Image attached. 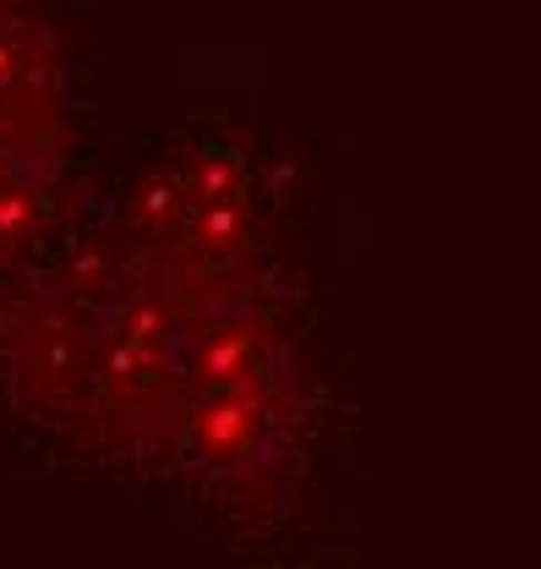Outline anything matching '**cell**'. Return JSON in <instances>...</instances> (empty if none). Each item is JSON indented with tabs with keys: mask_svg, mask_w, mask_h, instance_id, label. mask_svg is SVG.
Instances as JSON below:
<instances>
[{
	"mask_svg": "<svg viewBox=\"0 0 541 569\" xmlns=\"http://www.w3.org/2000/svg\"><path fill=\"white\" fill-rule=\"evenodd\" d=\"M258 427H263V417L252 400H241L236 389H213V400H203L187 422V443L208 466H236L258 443Z\"/></svg>",
	"mask_w": 541,
	"mask_h": 569,
	"instance_id": "cell-1",
	"label": "cell"
},
{
	"mask_svg": "<svg viewBox=\"0 0 541 569\" xmlns=\"http://www.w3.org/2000/svg\"><path fill=\"white\" fill-rule=\"evenodd\" d=\"M258 372H263V351H258V340L247 329H219V335H208L203 351H198V378L208 389H241Z\"/></svg>",
	"mask_w": 541,
	"mask_h": 569,
	"instance_id": "cell-2",
	"label": "cell"
},
{
	"mask_svg": "<svg viewBox=\"0 0 541 569\" xmlns=\"http://www.w3.org/2000/svg\"><path fill=\"white\" fill-rule=\"evenodd\" d=\"M247 241H252V209H247V198L192 209V247L203 252L208 263H230V258H241Z\"/></svg>",
	"mask_w": 541,
	"mask_h": 569,
	"instance_id": "cell-3",
	"label": "cell"
},
{
	"mask_svg": "<svg viewBox=\"0 0 541 569\" xmlns=\"http://www.w3.org/2000/svg\"><path fill=\"white\" fill-rule=\"evenodd\" d=\"M181 187H187V203H192V209L247 198V159L230 153V148H208V153L192 159V170L181 176Z\"/></svg>",
	"mask_w": 541,
	"mask_h": 569,
	"instance_id": "cell-4",
	"label": "cell"
},
{
	"mask_svg": "<svg viewBox=\"0 0 541 569\" xmlns=\"http://www.w3.org/2000/svg\"><path fill=\"white\" fill-rule=\"evenodd\" d=\"M44 219H50V203H44L39 187H28V181H0V258L28 252V247L39 241Z\"/></svg>",
	"mask_w": 541,
	"mask_h": 569,
	"instance_id": "cell-5",
	"label": "cell"
},
{
	"mask_svg": "<svg viewBox=\"0 0 541 569\" xmlns=\"http://www.w3.org/2000/svg\"><path fill=\"white\" fill-rule=\"evenodd\" d=\"M187 213H192V203H187V187L176 176H148L132 192V224L148 236H176Z\"/></svg>",
	"mask_w": 541,
	"mask_h": 569,
	"instance_id": "cell-6",
	"label": "cell"
},
{
	"mask_svg": "<svg viewBox=\"0 0 541 569\" xmlns=\"http://www.w3.org/2000/svg\"><path fill=\"white\" fill-rule=\"evenodd\" d=\"M159 367L148 361V351L142 346H121V351L104 361V389L116 395V400H153V395H164V383L153 378Z\"/></svg>",
	"mask_w": 541,
	"mask_h": 569,
	"instance_id": "cell-7",
	"label": "cell"
},
{
	"mask_svg": "<svg viewBox=\"0 0 541 569\" xmlns=\"http://www.w3.org/2000/svg\"><path fill=\"white\" fill-rule=\"evenodd\" d=\"M170 329H176V312H170L164 301H148V296H137L132 307L121 312V340H127V346H142V351H148L153 340H164Z\"/></svg>",
	"mask_w": 541,
	"mask_h": 569,
	"instance_id": "cell-8",
	"label": "cell"
},
{
	"mask_svg": "<svg viewBox=\"0 0 541 569\" xmlns=\"http://www.w3.org/2000/svg\"><path fill=\"white\" fill-rule=\"evenodd\" d=\"M17 71H22V50H17V44L0 33V82H11Z\"/></svg>",
	"mask_w": 541,
	"mask_h": 569,
	"instance_id": "cell-9",
	"label": "cell"
}]
</instances>
